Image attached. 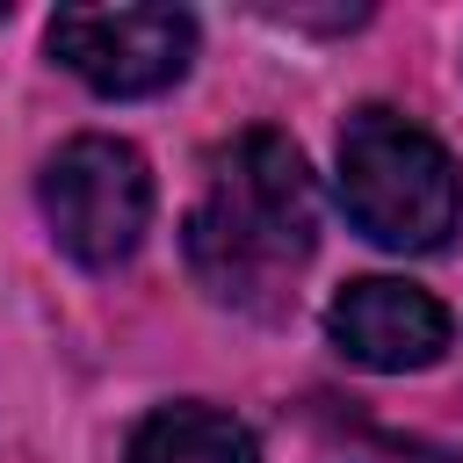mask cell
<instances>
[{"label":"cell","mask_w":463,"mask_h":463,"mask_svg":"<svg viewBox=\"0 0 463 463\" xmlns=\"http://www.w3.org/2000/svg\"><path fill=\"white\" fill-rule=\"evenodd\" d=\"M0 22H7V0H0Z\"/></svg>","instance_id":"7"},{"label":"cell","mask_w":463,"mask_h":463,"mask_svg":"<svg viewBox=\"0 0 463 463\" xmlns=\"http://www.w3.org/2000/svg\"><path fill=\"white\" fill-rule=\"evenodd\" d=\"M340 210L391 253H441L463 232V174L434 130L369 101L340 130Z\"/></svg>","instance_id":"2"},{"label":"cell","mask_w":463,"mask_h":463,"mask_svg":"<svg viewBox=\"0 0 463 463\" xmlns=\"http://www.w3.org/2000/svg\"><path fill=\"white\" fill-rule=\"evenodd\" d=\"M326 333H333V347H340L354 369L405 376V369H427V362L449 354L456 318H449V304L427 297L420 282L362 275V282H347V289L326 304Z\"/></svg>","instance_id":"5"},{"label":"cell","mask_w":463,"mask_h":463,"mask_svg":"<svg viewBox=\"0 0 463 463\" xmlns=\"http://www.w3.org/2000/svg\"><path fill=\"white\" fill-rule=\"evenodd\" d=\"M51 58L80 72L94 94H159L195 58V14L188 7H58L51 14Z\"/></svg>","instance_id":"4"},{"label":"cell","mask_w":463,"mask_h":463,"mask_svg":"<svg viewBox=\"0 0 463 463\" xmlns=\"http://www.w3.org/2000/svg\"><path fill=\"white\" fill-rule=\"evenodd\" d=\"M36 203H43V224L51 239L80 260V268H123L152 224V166L137 145L123 137H65L36 181Z\"/></svg>","instance_id":"3"},{"label":"cell","mask_w":463,"mask_h":463,"mask_svg":"<svg viewBox=\"0 0 463 463\" xmlns=\"http://www.w3.org/2000/svg\"><path fill=\"white\" fill-rule=\"evenodd\" d=\"M130 463H260V441L246 420L217 405H159L130 434Z\"/></svg>","instance_id":"6"},{"label":"cell","mask_w":463,"mask_h":463,"mask_svg":"<svg viewBox=\"0 0 463 463\" xmlns=\"http://www.w3.org/2000/svg\"><path fill=\"white\" fill-rule=\"evenodd\" d=\"M311 246H318V188H311L297 137L253 123L232 145H217L203 195L181 224V253L195 282L232 311L275 318Z\"/></svg>","instance_id":"1"}]
</instances>
